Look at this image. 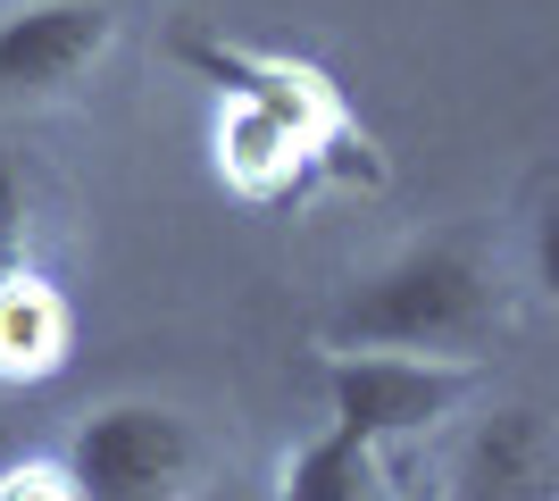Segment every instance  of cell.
I'll return each instance as SVG.
<instances>
[{"instance_id":"obj_8","label":"cell","mask_w":559,"mask_h":501,"mask_svg":"<svg viewBox=\"0 0 559 501\" xmlns=\"http://www.w3.org/2000/svg\"><path fill=\"white\" fill-rule=\"evenodd\" d=\"M185 59H192L201 75H217L226 93L284 109V118L301 126L309 143H343V109H334V93H326V84H318L309 68H284V59H251V50H217V43H201V34H185Z\"/></svg>"},{"instance_id":"obj_6","label":"cell","mask_w":559,"mask_h":501,"mask_svg":"<svg viewBox=\"0 0 559 501\" xmlns=\"http://www.w3.org/2000/svg\"><path fill=\"white\" fill-rule=\"evenodd\" d=\"M309 151H318V143H309V134L284 118V109L226 93V118H217V176H226L242 201H276V192L301 176Z\"/></svg>"},{"instance_id":"obj_10","label":"cell","mask_w":559,"mask_h":501,"mask_svg":"<svg viewBox=\"0 0 559 501\" xmlns=\"http://www.w3.org/2000/svg\"><path fill=\"white\" fill-rule=\"evenodd\" d=\"M9 267H25V201H17L9 159H0V276H9Z\"/></svg>"},{"instance_id":"obj_4","label":"cell","mask_w":559,"mask_h":501,"mask_svg":"<svg viewBox=\"0 0 559 501\" xmlns=\"http://www.w3.org/2000/svg\"><path fill=\"white\" fill-rule=\"evenodd\" d=\"M109 0H25L0 17V100H50L109 59Z\"/></svg>"},{"instance_id":"obj_9","label":"cell","mask_w":559,"mask_h":501,"mask_svg":"<svg viewBox=\"0 0 559 501\" xmlns=\"http://www.w3.org/2000/svg\"><path fill=\"white\" fill-rule=\"evenodd\" d=\"M276 501H393V485H384V452L359 443V434H343V427L309 434L301 452L284 460Z\"/></svg>"},{"instance_id":"obj_3","label":"cell","mask_w":559,"mask_h":501,"mask_svg":"<svg viewBox=\"0 0 559 501\" xmlns=\"http://www.w3.org/2000/svg\"><path fill=\"white\" fill-rule=\"evenodd\" d=\"M326 393H334V427L393 452L409 434L443 427L451 409L476 393V359H451V351H343L326 368Z\"/></svg>"},{"instance_id":"obj_2","label":"cell","mask_w":559,"mask_h":501,"mask_svg":"<svg viewBox=\"0 0 559 501\" xmlns=\"http://www.w3.org/2000/svg\"><path fill=\"white\" fill-rule=\"evenodd\" d=\"M210 468V443L167 402H109L68 443L75 501H192Z\"/></svg>"},{"instance_id":"obj_5","label":"cell","mask_w":559,"mask_h":501,"mask_svg":"<svg viewBox=\"0 0 559 501\" xmlns=\"http://www.w3.org/2000/svg\"><path fill=\"white\" fill-rule=\"evenodd\" d=\"M551 485H559L551 418L535 402L485 409L460 452V501H551Z\"/></svg>"},{"instance_id":"obj_7","label":"cell","mask_w":559,"mask_h":501,"mask_svg":"<svg viewBox=\"0 0 559 501\" xmlns=\"http://www.w3.org/2000/svg\"><path fill=\"white\" fill-rule=\"evenodd\" d=\"M68 343H75V318H68V293L34 276V267H9L0 276V384H43L68 368Z\"/></svg>"},{"instance_id":"obj_1","label":"cell","mask_w":559,"mask_h":501,"mask_svg":"<svg viewBox=\"0 0 559 501\" xmlns=\"http://www.w3.org/2000/svg\"><path fill=\"white\" fill-rule=\"evenodd\" d=\"M485 326H492V285H485V260L467 242L401 251L334 318V334L359 343V351H451V359H467L460 343H476Z\"/></svg>"}]
</instances>
